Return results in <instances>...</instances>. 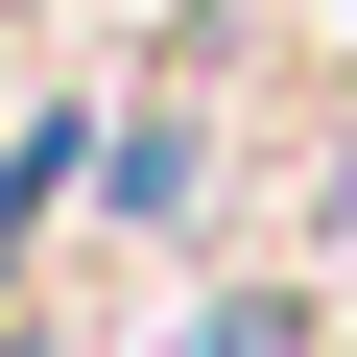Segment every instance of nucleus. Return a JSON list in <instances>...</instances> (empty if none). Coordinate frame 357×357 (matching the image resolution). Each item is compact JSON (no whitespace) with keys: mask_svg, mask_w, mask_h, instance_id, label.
<instances>
[{"mask_svg":"<svg viewBox=\"0 0 357 357\" xmlns=\"http://www.w3.org/2000/svg\"><path fill=\"white\" fill-rule=\"evenodd\" d=\"M0 357H24V333H0Z\"/></svg>","mask_w":357,"mask_h":357,"instance_id":"obj_3","label":"nucleus"},{"mask_svg":"<svg viewBox=\"0 0 357 357\" xmlns=\"http://www.w3.org/2000/svg\"><path fill=\"white\" fill-rule=\"evenodd\" d=\"M191 357H310V310H215V333H191Z\"/></svg>","mask_w":357,"mask_h":357,"instance_id":"obj_2","label":"nucleus"},{"mask_svg":"<svg viewBox=\"0 0 357 357\" xmlns=\"http://www.w3.org/2000/svg\"><path fill=\"white\" fill-rule=\"evenodd\" d=\"M48 191H72V119H24V143H0V262L48 238Z\"/></svg>","mask_w":357,"mask_h":357,"instance_id":"obj_1","label":"nucleus"}]
</instances>
